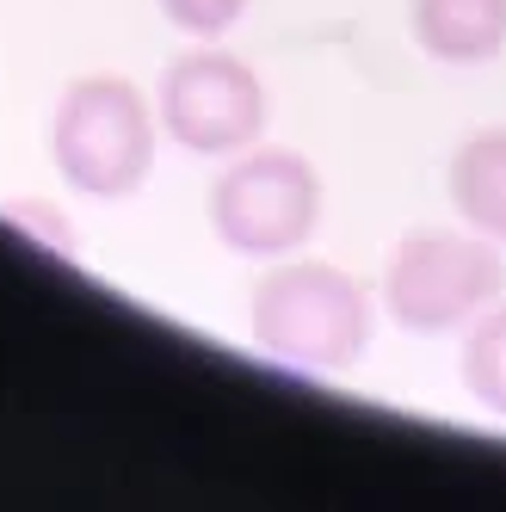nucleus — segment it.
I'll list each match as a JSON object with an SVG mask.
<instances>
[{
	"instance_id": "f257e3e1",
	"label": "nucleus",
	"mask_w": 506,
	"mask_h": 512,
	"mask_svg": "<svg viewBox=\"0 0 506 512\" xmlns=\"http://www.w3.org/2000/svg\"><path fill=\"white\" fill-rule=\"evenodd\" d=\"M253 340L297 371H352L371 346V297L340 266L291 260L253 284Z\"/></svg>"
},
{
	"instance_id": "f03ea898",
	"label": "nucleus",
	"mask_w": 506,
	"mask_h": 512,
	"mask_svg": "<svg viewBox=\"0 0 506 512\" xmlns=\"http://www.w3.org/2000/svg\"><path fill=\"white\" fill-rule=\"evenodd\" d=\"M50 155L62 179L87 198H130L155 161L149 99L118 75H87L62 93L50 124Z\"/></svg>"
},
{
	"instance_id": "7ed1b4c3",
	"label": "nucleus",
	"mask_w": 506,
	"mask_h": 512,
	"mask_svg": "<svg viewBox=\"0 0 506 512\" xmlns=\"http://www.w3.org/2000/svg\"><path fill=\"white\" fill-rule=\"evenodd\" d=\"M321 223V179L297 149L235 155L210 186V229L241 260H284Z\"/></svg>"
},
{
	"instance_id": "20e7f679",
	"label": "nucleus",
	"mask_w": 506,
	"mask_h": 512,
	"mask_svg": "<svg viewBox=\"0 0 506 512\" xmlns=\"http://www.w3.org/2000/svg\"><path fill=\"white\" fill-rule=\"evenodd\" d=\"M500 290H506V260L494 253L488 235L420 229L395 247L389 278H383V303L414 334H451V327L494 309Z\"/></svg>"
},
{
	"instance_id": "39448f33",
	"label": "nucleus",
	"mask_w": 506,
	"mask_h": 512,
	"mask_svg": "<svg viewBox=\"0 0 506 512\" xmlns=\"http://www.w3.org/2000/svg\"><path fill=\"white\" fill-rule=\"evenodd\" d=\"M260 75L223 50H186L161 75V124L186 155H241L266 130Z\"/></svg>"
},
{
	"instance_id": "423d86ee",
	"label": "nucleus",
	"mask_w": 506,
	"mask_h": 512,
	"mask_svg": "<svg viewBox=\"0 0 506 512\" xmlns=\"http://www.w3.org/2000/svg\"><path fill=\"white\" fill-rule=\"evenodd\" d=\"M408 25L414 44L451 68H476L506 50V0H414Z\"/></svg>"
},
{
	"instance_id": "0eeeda50",
	"label": "nucleus",
	"mask_w": 506,
	"mask_h": 512,
	"mask_svg": "<svg viewBox=\"0 0 506 512\" xmlns=\"http://www.w3.org/2000/svg\"><path fill=\"white\" fill-rule=\"evenodd\" d=\"M451 204L476 235L506 247V130H476L451 155Z\"/></svg>"
},
{
	"instance_id": "6e6552de",
	"label": "nucleus",
	"mask_w": 506,
	"mask_h": 512,
	"mask_svg": "<svg viewBox=\"0 0 506 512\" xmlns=\"http://www.w3.org/2000/svg\"><path fill=\"white\" fill-rule=\"evenodd\" d=\"M457 377H463L476 408L506 420V309L476 315V327H469V340H463V358H457Z\"/></svg>"
},
{
	"instance_id": "1a4fd4ad",
	"label": "nucleus",
	"mask_w": 506,
	"mask_h": 512,
	"mask_svg": "<svg viewBox=\"0 0 506 512\" xmlns=\"http://www.w3.org/2000/svg\"><path fill=\"white\" fill-rule=\"evenodd\" d=\"M161 13L179 31H192V38H216V31H229L247 13V0H161Z\"/></svg>"
}]
</instances>
